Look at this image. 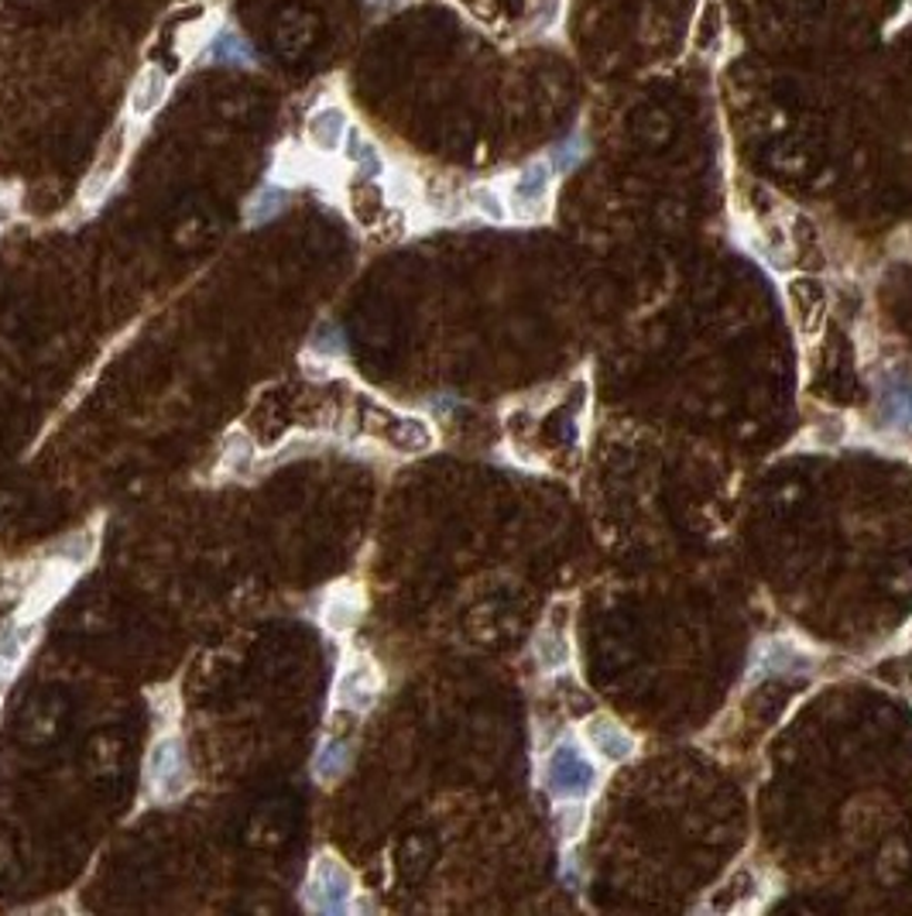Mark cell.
Masks as SVG:
<instances>
[{
  "mask_svg": "<svg viewBox=\"0 0 912 916\" xmlns=\"http://www.w3.org/2000/svg\"><path fill=\"white\" fill-rule=\"evenodd\" d=\"M169 97V76L158 69V66H148L131 87V113L134 117H148L162 107V100Z\"/></svg>",
  "mask_w": 912,
  "mask_h": 916,
  "instance_id": "cell-12",
  "label": "cell"
},
{
  "mask_svg": "<svg viewBox=\"0 0 912 916\" xmlns=\"http://www.w3.org/2000/svg\"><path fill=\"white\" fill-rule=\"evenodd\" d=\"M124 145H128L124 128H117V131L110 135V141L103 145L100 162L93 166V172H90V179H87V189H83V199H87V203H97L100 196H107V189H110L117 169H121V162H124Z\"/></svg>",
  "mask_w": 912,
  "mask_h": 916,
  "instance_id": "cell-11",
  "label": "cell"
},
{
  "mask_svg": "<svg viewBox=\"0 0 912 916\" xmlns=\"http://www.w3.org/2000/svg\"><path fill=\"white\" fill-rule=\"evenodd\" d=\"M305 138L315 151H323V155L340 151V145L347 141V113L333 103L312 110L309 121H305Z\"/></svg>",
  "mask_w": 912,
  "mask_h": 916,
  "instance_id": "cell-10",
  "label": "cell"
},
{
  "mask_svg": "<svg viewBox=\"0 0 912 916\" xmlns=\"http://www.w3.org/2000/svg\"><path fill=\"white\" fill-rule=\"evenodd\" d=\"M545 789L552 793V800L563 804H580L587 796L598 789V766L590 763V755L577 745V741H563L549 751L545 759Z\"/></svg>",
  "mask_w": 912,
  "mask_h": 916,
  "instance_id": "cell-1",
  "label": "cell"
},
{
  "mask_svg": "<svg viewBox=\"0 0 912 916\" xmlns=\"http://www.w3.org/2000/svg\"><path fill=\"white\" fill-rule=\"evenodd\" d=\"M785 306H789V320L796 327V333L803 340L820 337L826 312H830V296L826 286L813 275H792L785 282Z\"/></svg>",
  "mask_w": 912,
  "mask_h": 916,
  "instance_id": "cell-4",
  "label": "cell"
},
{
  "mask_svg": "<svg viewBox=\"0 0 912 916\" xmlns=\"http://www.w3.org/2000/svg\"><path fill=\"white\" fill-rule=\"evenodd\" d=\"M583 738L587 745L601 755L604 763L618 766V763H628L631 755H634V735L618 725L611 714H593V718H587L583 725Z\"/></svg>",
  "mask_w": 912,
  "mask_h": 916,
  "instance_id": "cell-7",
  "label": "cell"
},
{
  "mask_svg": "<svg viewBox=\"0 0 912 916\" xmlns=\"http://www.w3.org/2000/svg\"><path fill=\"white\" fill-rule=\"evenodd\" d=\"M549 186H552V166L532 162L522 169V176L511 186V213L519 220H539L549 207Z\"/></svg>",
  "mask_w": 912,
  "mask_h": 916,
  "instance_id": "cell-5",
  "label": "cell"
},
{
  "mask_svg": "<svg viewBox=\"0 0 912 916\" xmlns=\"http://www.w3.org/2000/svg\"><path fill=\"white\" fill-rule=\"evenodd\" d=\"M580 158H583V138L573 135V138H567L563 145L552 148V169H557V172H567V169H573V166L580 162Z\"/></svg>",
  "mask_w": 912,
  "mask_h": 916,
  "instance_id": "cell-23",
  "label": "cell"
},
{
  "mask_svg": "<svg viewBox=\"0 0 912 916\" xmlns=\"http://www.w3.org/2000/svg\"><path fill=\"white\" fill-rule=\"evenodd\" d=\"M353 899V875L343 868L337 855H320L312 865V875L305 883V903L315 913L343 916Z\"/></svg>",
  "mask_w": 912,
  "mask_h": 916,
  "instance_id": "cell-2",
  "label": "cell"
},
{
  "mask_svg": "<svg viewBox=\"0 0 912 916\" xmlns=\"http://www.w3.org/2000/svg\"><path fill=\"white\" fill-rule=\"evenodd\" d=\"M378 690H381V676L368 656L350 659L337 680V700L350 710H368L378 700Z\"/></svg>",
  "mask_w": 912,
  "mask_h": 916,
  "instance_id": "cell-6",
  "label": "cell"
},
{
  "mask_svg": "<svg viewBox=\"0 0 912 916\" xmlns=\"http://www.w3.org/2000/svg\"><path fill=\"white\" fill-rule=\"evenodd\" d=\"M282 210H285V192L279 186H264L248 203V220L251 223H264L271 217H279Z\"/></svg>",
  "mask_w": 912,
  "mask_h": 916,
  "instance_id": "cell-21",
  "label": "cell"
},
{
  "mask_svg": "<svg viewBox=\"0 0 912 916\" xmlns=\"http://www.w3.org/2000/svg\"><path fill=\"white\" fill-rule=\"evenodd\" d=\"M724 38V11L718 0H706V8L700 14V28H696V49L700 52H713Z\"/></svg>",
  "mask_w": 912,
  "mask_h": 916,
  "instance_id": "cell-19",
  "label": "cell"
},
{
  "mask_svg": "<svg viewBox=\"0 0 912 916\" xmlns=\"http://www.w3.org/2000/svg\"><path fill=\"white\" fill-rule=\"evenodd\" d=\"M254 457H258V450L251 444V436H244V432H230L227 436V450H223V470L227 474L244 477L251 470Z\"/></svg>",
  "mask_w": 912,
  "mask_h": 916,
  "instance_id": "cell-18",
  "label": "cell"
},
{
  "mask_svg": "<svg viewBox=\"0 0 912 916\" xmlns=\"http://www.w3.org/2000/svg\"><path fill=\"white\" fill-rule=\"evenodd\" d=\"M11 666H14V663H8V659H0V694H4V687L11 684V673H14Z\"/></svg>",
  "mask_w": 912,
  "mask_h": 916,
  "instance_id": "cell-26",
  "label": "cell"
},
{
  "mask_svg": "<svg viewBox=\"0 0 912 916\" xmlns=\"http://www.w3.org/2000/svg\"><path fill=\"white\" fill-rule=\"evenodd\" d=\"M357 611H361V605H357L353 597H347V594H333L330 601H327V615H323V621H327V628H330V631H350V628L357 625Z\"/></svg>",
  "mask_w": 912,
  "mask_h": 916,
  "instance_id": "cell-22",
  "label": "cell"
},
{
  "mask_svg": "<svg viewBox=\"0 0 912 916\" xmlns=\"http://www.w3.org/2000/svg\"><path fill=\"white\" fill-rule=\"evenodd\" d=\"M882 412L889 426H905L912 429V378L895 375L882 388Z\"/></svg>",
  "mask_w": 912,
  "mask_h": 916,
  "instance_id": "cell-14",
  "label": "cell"
},
{
  "mask_svg": "<svg viewBox=\"0 0 912 916\" xmlns=\"http://www.w3.org/2000/svg\"><path fill=\"white\" fill-rule=\"evenodd\" d=\"M909 8H912V0H909Z\"/></svg>",
  "mask_w": 912,
  "mask_h": 916,
  "instance_id": "cell-28",
  "label": "cell"
},
{
  "mask_svg": "<svg viewBox=\"0 0 912 916\" xmlns=\"http://www.w3.org/2000/svg\"><path fill=\"white\" fill-rule=\"evenodd\" d=\"M347 759H350V751H347V741L343 738H327L320 745V751H315V776H320L323 783H333L343 776L347 769Z\"/></svg>",
  "mask_w": 912,
  "mask_h": 916,
  "instance_id": "cell-17",
  "label": "cell"
},
{
  "mask_svg": "<svg viewBox=\"0 0 912 916\" xmlns=\"http://www.w3.org/2000/svg\"><path fill=\"white\" fill-rule=\"evenodd\" d=\"M347 158L357 166L364 179H378L384 172V158L381 151L361 135V131H347Z\"/></svg>",
  "mask_w": 912,
  "mask_h": 916,
  "instance_id": "cell-16",
  "label": "cell"
},
{
  "mask_svg": "<svg viewBox=\"0 0 912 916\" xmlns=\"http://www.w3.org/2000/svg\"><path fill=\"white\" fill-rule=\"evenodd\" d=\"M312 350H320V354H327V357H337V354H340V330H337V323H323L320 330H315Z\"/></svg>",
  "mask_w": 912,
  "mask_h": 916,
  "instance_id": "cell-25",
  "label": "cell"
},
{
  "mask_svg": "<svg viewBox=\"0 0 912 916\" xmlns=\"http://www.w3.org/2000/svg\"><path fill=\"white\" fill-rule=\"evenodd\" d=\"M759 899H762V879L751 868H738L710 893L706 909L710 913H741V909L759 906Z\"/></svg>",
  "mask_w": 912,
  "mask_h": 916,
  "instance_id": "cell-8",
  "label": "cell"
},
{
  "mask_svg": "<svg viewBox=\"0 0 912 916\" xmlns=\"http://www.w3.org/2000/svg\"><path fill=\"white\" fill-rule=\"evenodd\" d=\"M34 621H14V625H8V628H0V659H8V663H18L24 653H28V646H31V639H34Z\"/></svg>",
  "mask_w": 912,
  "mask_h": 916,
  "instance_id": "cell-20",
  "label": "cell"
},
{
  "mask_svg": "<svg viewBox=\"0 0 912 916\" xmlns=\"http://www.w3.org/2000/svg\"><path fill=\"white\" fill-rule=\"evenodd\" d=\"M148 779L158 800H179V796L189 789L192 776H189V759H186V745L179 735H162L151 745L148 755Z\"/></svg>",
  "mask_w": 912,
  "mask_h": 916,
  "instance_id": "cell-3",
  "label": "cell"
},
{
  "mask_svg": "<svg viewBox=\"0 0 912 916\" xmlns=\"http://www.w3.org/2000/svg\"><path fill=\"white\" fill-rule=\"evenodd\" d=\"M470 199H473V207H478L488 220H498V223H501V220L508 217V210L501 207L498 192H494V189H488V186H478V189L470 192Z\"/></svg>",
  "mask_w": 912,
  "mask_h": 916,
  "instance_id": "cell-24",
  "label": "cell"
},
{
  "mask_svg": "<svg viewBox=\"0 0 912 916\" xmlns=\"http://www.w3.org/2000/svg\"><path fill=\"white\" fill-rule=\"evenodd\" d=\"M381 419H384V426H378V432L384 436V444L394 447L399 454H422L435 444L429 422L419 416H394V412L381 409Z\"/></svg>",
  "mask_w": 912,
  "mask_h": 916,
  "instance_id": "cell-9",
  "label": "cell"
},
{
  "mask_svg": "<svg viewBox=\"0 0 912 916\" xmlns=\"http://www.w3.org/2000/svg\"><path fill=\"white\" fill-rule=\"evenodd\" d=\"M8 220H11V203H4V199H0V230L8 227Z\"/></svg>",
  "mask_w": 912,
  "mask_h": 916,
  "instance_id": "cell-27",
  "label": "cell"
},
{
  "mask_svg": "<svg viewBox=\"0 0 912 916\" xmlns=\"http://www.w3.org/2000/svg\"><path fill=\"white\" fill-rule=\"evenodd\" d=\"M535 659L545 673H557L563 666H570L573 659V646H570V635L567 628H557V625H545L539 635H535Z\"/></svg>",
  "mask_w": 912,
  "mask_h": 916,
  "instance_id": "cell-13",
  "label": "cell"
},
{
  "mask_svg": "<svg viewBox=\"0 0 912 916\" xmlns=\"http://www.w3.org/2000/svg\"><path fill=\"white\" fill-rule=\"evenodd\" d=\"M210 59L220 66H251L254 62V46L237 28H220L213 46H210Z\"/></svg>",
  "mask_w": 912,
  "mask_h": 916,
  "instance_id": "cell-15",
  "label": "cell"
}]
</instances>
